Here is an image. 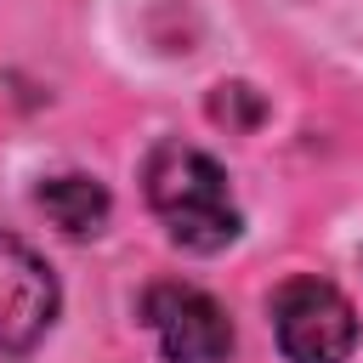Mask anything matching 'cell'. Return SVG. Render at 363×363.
<instances>
[{
  "label": "cell",
  "instance_id": "obj_5",
  "mask_svg": "<svg viewBox=\"0 0 363 363\" xmlns=\"http://www.w3.org/2000/svg\"><path fill=\"white\" fill-rule=\"evenodd\" d=\"M40 210L51 216V227H62L68 238H96L102 227H108V210H113V199H108V187L96 182V176H51V182H40Z\"/></svg>",
  "mask_w": 363,
  "mask_h": 363
},
{
  "label": "cell",
  "instance_id": "obj_6",
  "mask_svg": "<svg viewBox=\"0 0 363 363\" xmlns=\"http://www.w3.org/2000/svg\"><path fill=\"white\" fill-rule=\"evenodd\" d=\"M210 113H216L221 125H255V119H261V96H255L250 85H216Z\"/></svg>",
  "mask_w": 363,
  "mask_h": 363
},
{
  "label": "cell",
  "instance_id": "obj_3",
  "mask_svg": "<svg viewBox=\"0 0 363 363\" xmlns=\"http://www.w3.org/2000/svg\"><path fill=\"white\" fill-rule=\"evenodd\" d=\"M142 323L159 335L170 363H227L233 357V323L221 301H210L193 284H153L142 295Z\"/></svg>",
  "mask_w": 363,
  "mask_h": 363
},
{
  "label": "cell",
  "instance_id": "obj_2",
  "mask_svg": "<svg viewBox=\"0 0 363 363\" xmlns=\"http://www.w3.org/2000/svg\"><path fill=\"white\" fill-rule=\"evenodd\" d=\"M272 329L289 363H346L357 346L352 301L323 278H289L272 295Z\"/></svg>",
  "mask_w": 363,
  "mask_h": 363
},
{
  "label": "cell",
  "instance_id": "obj_1",
  "mask_svg": "<svg viewBox=\"0 0 363 363\" xmlns=\"http://www.w3.org/2000/svg\"><path fill=\"white\" fill-rule=\"evenodd\" d=\"M142 187H147V204L164 221V233L193 255L227 250L244 227L233 187H227V170L187 142H159L142 164Z\"/></svg>",
  "mask_w": 363,
  "mask_h": 363
},
{
  "label": "cell",
  "instance_id": "obj_4",
  "mask_svg": "<svg viewBox=\"0 0 363 363\" xmlns=\"http://www.w3.org/2000/svg\"><path fill=\"white\" fill-rule=\"evenodd\" d=\"M57 301L51 267L17 233H0V352H34L57 323Z\"/></svg>",
  "mask_w": 363,
  "mask_h": 363
}]
</instances>
